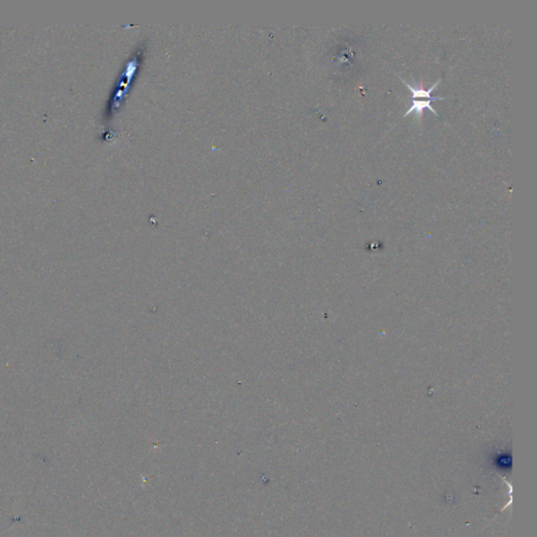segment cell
I'll list each match as a JSON object with an SVG mask.
<instances>
[{
  "label": "cell",
  "mask_w": 537,
  "mask_h": 537,
  "mask_svg": "<svg viewBox=\"0 0 537 537\" xmlns=\"http://www.w3.org/2000/svg\"><path fill=\"white\" fill-rule=\"evenodd\" d=\"M398 77L402 80L403 83H404V84L410 89L412 98H427L428 100H431V101H434V100H445V99H447V98H444V97H431V92L434 91V89L439 85V83L441 82V80H439L437 83H435V84L432 85L429 89H423V88H421V87H420V88H414V87L411 86L409 83H407L405 80H403L402 77L399 76V74H398Z\"/></svg>",
  "instance_id": "obj_1"
},
{
  "label": "cell",
  "mask_w": 537,
  "mask_h": 537,
  "mask_svg": "<svg viewBox=\"0 0 537 537\" xmlns=\"http://www.w3.org/2000/svg\"><path fill=\"white\" fill-rule=\"evenodd\" d=\"M424 109H429L434 113H436L437 116H439L437 110L434 109V107L431 106V100H427V101H412V104L410 105V107L408 108V110L405 112L404 117H407L409 113L414 111L416 113V118L421 119L422 116H423Z\"/></svg>",
  "instance_id": "obj_2"
}]
</instances>
